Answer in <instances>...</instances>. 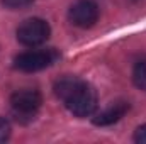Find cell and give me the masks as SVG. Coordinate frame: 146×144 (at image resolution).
I'll list each match as a JSON object with an SVG mask.
<instances>
[{"instance_id":"1","label":"cell","mask_w":146,"mask_h":144,"mask_svg":"<svg viewBox=\"0 0 146 144\" xmlns=\"http://www.w3.org/2000/svg\"><path fill=\"white\" fill-rule=\"evenodd\" d=\"M54 93L65 102L66 108L76 117H88L97 108L95 90L76 76H63L54 83Z\"/></svg>"},{"instance_id":"2","label":"cell","mask_w":146,"mask_h":144,"mask_svg":"<svg viewBox=\"0 0 146 144\" xmlns=\"http://www.w3.org/2000/svg\"><path fill=\"white\" fill-rule=\"evenodd\" d=\"M58 51L54 49H37V51H26L19 54L14 59V66L19 71L26 73H34L41 71L48 66H51L58 59Z\"/></svg>"},{"instance_id":"3","label":"cell","mask_w":146,"mask_h":144,"mask_svg":"<svg viewBox=\"0 0 146 144\" xmlns=\"http://www.w3.org/2000/svg\"><path fill=\"white\" fill-rule=\"evenodd\" d=\"M49 34H51L49 24L42 19H37V17L24 20L17 27V41L24 46H29V48H34V46L46 42Z\"/></svg>"},{"instance_id":"4","label":"cell","mask_w":146,"mask_h":144,"mask_svg":"<svg viewBox=\"0 0 146 144\" xmlns=\"http://www.w3.org/2000/svg\"><path fill=\"white\" fill-rule=\"evenodd\" d=\"M99 7L95 2L92 0H76L70 7L68 17L76 27L82 29H88L92 26H95V22L99 20Z\"/></svg>"},{"instance_id":"5","label":"cell","mask_w":146,"mask_h":144,"mask_svg":"<svg viewBox=\"0 0 146 144\" xmlns=\"http://www.w3.org/2000/svg\"><path fill=\"white\" fill-rule=\"evenodd\" d=\"M42 104V97L37 90H17L10 97V105L15 114L34 115Z\"/></svg>"},{"instance_id":"6","label":"cell","mask_w":146,"mask_h":144,"mask_svg":"<svg viewBox=\"0 0 146 144\" xmlns=\"http://www.w3.org/2000/svg\"><path fill=\"white\" fill-rule=\"evenodd\" d=\"M127 112H129V102H124V100L115 102L106 110H102L100 114H97V117L94 119V124L95 126H110V124L121 120Z\"/></svg>"},{"instance_id":"7","label":"cell","mask_w":146,"mask_h":144,"mask_svg":"<svg viewBox=\"0 0 146 144\" xmlns=\"http://www.w3.org/2000/svg\"><path fill=\"white\" fill-rule=\"evenodd\" d=\"M133 80H134V85L141 90L146 92V61H139L134 70H133Z\"/></svg>"},{"instance_id":"8","label":"cell","mask_w":146,"mask_h":144,"mask_svg":"<svg viewBox=\"0 0 146 144\" xmlns=\"http://www.w3.org/2000/svg\"><path fill=\"white\" fill-rule=\"evenodd\" d=\"M34 0H2V5L5 9H10V10H19V9H26L33 3Z\"/></svg>"},{"instance_id":"9","label":"cell","mask_w":146,"mask_h":144,"mask_svg":"<svg viewBox=\"0 0 146 144\" xmlns=\"http://www.w3.org/2000/svg\"><path fill=\"white\" fill-rule=\"evenodd\" d=\"M9 136H10V124H9V120L0 117V143L7 141Z\"/></svg>"},{"instance_id":"10","label":"cell","mask_w":146,"mask_h":144,"mask_svg":"<svg viewBox=\"0 0 146 144\" xmlns=\"http://www.w3.org/2000/svg\"><path fill=\"white\" fill-rule=\"evenodd\" d=\"M134 141L138 144H146V124L145 126H139L134 132Z\"/></svg>"}]
</instances>
